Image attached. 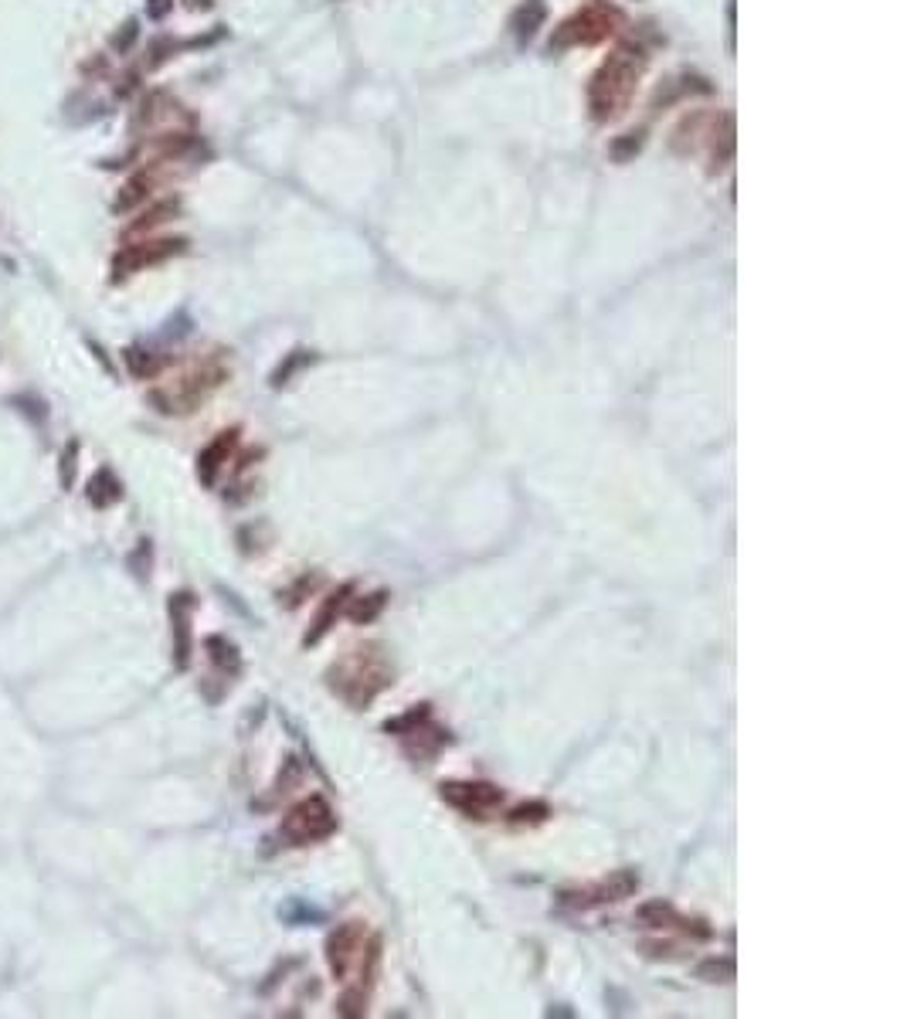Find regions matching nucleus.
Wrapping results in <instances>:
<instances>
[{
    "label": "nucleus",
    "instance_id": "obj_1",
    "mask_svg": "<svg viewBox=\"0 0 907 1019\" xmlns=\"http://www.w3.org/2000/svg\"><path fill=\"white\" fill-rule=\"evenodd\" d=\"M391 683H395V663L388 659L381 642L347 649L327 670L330 693L344 700L350 710H367L384 690H391Z\"/></svg>",
    "mask_w": 907,
    "mask_h": 1019
},
{
    "label": "nucleus",
    "instance_id": "obj_2",
    "mask_svg": "<svg viewBox=\"0 0 907 1019\" xmlns=\"http://www.w3.org/2000/svg\"><path fill=\"white\" fill-rule=\"evenodd\" d=\"M643 72H646V55H643V48H636V45H622L605 58V65L598 68L592 79V89H588V106H592V116L598 123L626 113Z\"/></svg>",
    "mask_w": 907,
    "mask_h": 1019
},
{
    "label": "nucleus",
    "instance_id": "obj_3",
    "mask_svg": "<svg viewBox=\"0 0 907 1019\" xmlns=\"http://www.w3.org/2000/svg\"><path fill=\"white\" fill-rule=\"evenodd\" d=\"M384 731L395 734V738H401V748H405V755L412 758L415 765H432V761L439 758L442 751H446L449 744H452L449 727H442V724L432 721V707L429 704H418V707L408 710V714H401V717H395V721H388V724H384Z\"/></svg>",
    "mask_w": 907,
    "mask_h": 1019
},
{
    "label": "nucleus",
    "instance_id": "obj_4",
    "mask_svg": "<svg viewBox=\"0 0 907 1019\" xmlns=\"http://www.w3.org/2000/svg\"><path fill=\"white\" fill-rule=\"evenodd\" d=\"M228 381V367L218 361H204L194 371H187L184 378H177L167 388L150 391V401L157 405V411L164 415H191L211 391H218Z\"/></svg>",
    "mask_w": 907,
    "mask_h": 1019
},
{
    "label": "nucleus",
    "instance_id": "obj_5",
    "mask_svg": "<svg viewBox=\"0 0 907 1019\" xmlns=\"http://www.w3.org/2000/svg\"><path fill=\"white\" fill-rule=\"evenodd\" d=\"M337 812L323 795H310V799H299L293 809L282 816L279 822V839L286 846H313L323 843L337 833Z\"/></svg>",
    "mask_w": 907,
    "mask_h": 1019
},
{
    "label": "nucleus",
    "instance_id": "obj_6",
    "mask_svg": "<svg viewBox=\"0 0 907 1019\" xmlns=\"http://www.w3.org/2000/svg\"><path fill=\"white\" fill-rule=\"evenodd\" d=\"M615 24H619V11H615L612 4H605V0H592V4H585L575 17H568V21L554 31L551 51L598 45V41H605L615 31Z\"/></svg>",
    "mask_w": 907,
    "mask_h": 1019
},
{
    "label": "nucleus",
    "instance_id": "obj_7",
    "mask_svg": "<svg viewBox=\"0 0 907 1019\" xmlns=\"http://www.w3.org/2000/svg\"><path fill=\"white\" fill-rule=\"evenodd\" d=\"M639 890V877L632 870H615L609 877L595 880V884H581V887H564L558 894V904L568 911H595L605 904H619L632 897Z\"/></svg>",
    "mask_w": 907,
    "mask_h": 1019
},
{
    "label": "nucleus",
    "instance_id": "obj_8",
    "mask_svg": "<svg viewBox=\"0 0 907 1019\" xmlns=\"http://www.w3.org/2000/svg\"><path fill=\"white\" fill-rule=\"evenodd\" d=\"M439 795L446 806L459 809L469 819H490L507 802L503 789L493 782H442Z\"/></svg>",
    "mask_w": 907,
    "mask_h": 1019
},
{
    "label": "nucleus",
    "instance_id": "obj_9",
    "mask_svg": "<svg viewBox=\"0 0 907 1019\" xmlns=\"http://www.w3.org/2000/svg\"><path fill=\"white\" fill-rule=\"evenodd\" d=\"M367 941V924L364 921H344L327 935V965L337 982H347L350 969H354L357 955H361Z\"/></svg>",
    "mask_w": 907,
    "mask_h": 1019
},
{
    "label": "nucleus",
    "instance_id": "obj_10",
    "mask_svg": "<svg viewBox=\"0 0 907 1019\" xmlns=\"http://www.w3.org/2000/svg\"><path fill=\"white\" fill-rule=\"evenodd\" d=\"M636 918H639L643 928H653V931H680V935L697 938V941L714 938V928H710L707 921L683 918V914L670 901H646V904H639Z\"/></svg>",
    "mask_w": 907,
    "mask_h": 1019
},
{
    "label": "nucleus",
    "instance_id": "obj_11",
    "mask_svg": "<svg viewBox=\"0 0 907 1019\" xmlns=\"http://www.w3.org/2000/svg\"><path fill=\"white\" fill-rule=\"evenodd\" d=\"M184 238H160V242H140V245H126L123 252H116L113 259V279H126L133 272L147 269V265L167 262L170 255H181L184 252Z\"/></svg>",
    "mask_w": 907,
    "mask_h": 1019
},
{
    "label": "nucleus",
    "instance_id": "obj_12",
    "mask_svg": "<svg viewBox=\"0 0 907 1019\" xmlns=\"http://www.w3.org/2000/svg\"><path fill=\"white\" fill-rule=\"evenodd\" d=\"M235 449H238V428H228V432H221L215 442L204 445V452L198 456V479L204 486L218 483V473L225 469V462L231 459V452Z\"/></svg>",
    "mask_w": 907,
    "mask_h": 1019
},
{
    "label": "nucleus",
    "instance_id": "obj_13",
    "mask_svg": "<svg viewBox=\"0 0 907 1019\" xmlns=\"http://www.w3.org/2000/svg\"><path fill=\"white\" fill-rule=\"evenodd\" d=\"M191 609H194V595H174L170 598V619H174V649H177V666H187L191 659Z\"/></svg>",
    "mask_w": 907,
    "mask_h": 1019
},
{
    "label": "nucleus",
    "instance_id": "obj_14",
    "mask_svg": "<svg viewBox=\"0 0 907 1019\" xmlns=\"http://www.w3.org/2000/svg\"><path fill=\"white\" fill-rule=\"evenodd\" d=\"M350 595H354V585H340L337 592L323 598V609H320V615H316V619H313L310 632H306V639H303L306 646H316V642H320L323 636H327V632L333 629V622H337V615L347 609Z\"/></svg>",
    "mask_w": 907,
    "mask_h": 1019
},
{
    "label": "nucleus",
    "instance_id": "obj_15",
    "mask_svg": "<svg viewBox=\"0 0 907 1019\" xmlns=\"http://www.w3.org/2000/svg\"><path fill=\"white\" fill-rule=\"evenodd\" d=\"M384 605H388V592H374V595L350 598L344 612H347V619L354 622V625H367V622H374L384 612Z\"/></svg>",
    "mask_w": 907,
    "mask_h": 1019
},
{
    "label": "nucleus",
    "instance_id": "obj_16",
    "mask_svg": "<svg viewBox=\"0 0 907 1019\" xmlns=\"http://www.w3.org/2000/svg\"><path fill=\"white\" fill-rule=\"evenodd\" d=\"M85 496L92 500V507H109V503H116L119 496H123V490H119V483H116V476L109 473V469H99L96 476L89 479V490H85Z\"/></svg>",
    "mask_w": 907,
    "mask_h": 1019
},
{
    "label": "nucleus",
    "instance_id": "obj_17",
    "mask_svg": "<svg viewBox=\"0 0 907 1019\" xmlns=\"http://www.w3.org/2000/svg\"><path fill=\"white\" fill-rule=\"evenodd\" d=\"M204 646H208V653H211V659H215L218 670L238 676V670H242V656H238V649L231 646L225 636H208L204 639Z\"/></svg>",
    "mask_w": 907,
    "mask_h": 1019
},
{
    "label": "nucleus",
    "instance_id": "obj_18",
    "mask_svg": "<svg viewBox=\"0 0 907 1019\" xmlns=\"http://www.w3.org/2000/svg\"><path fill=\"white\" fill-rule=\"evenodd\" d=\"M150 187H153L150 174H136L133 181H126V187H123V191H119V198H116L113 208H116L119 214L133 211L136 204H143V201L150 198Z\"/></svg>",
    "mask_w": 907,
    "mask_h": 1019
},
{
    "label": "nucleus",
    "instance_id": "obj_19",
    "mask_svg": "<svg viewBox=\"0 0 907 1019\" xmlns=\"http://www.w3.org/2000/svg\"><path fill=\"white\" fill-rule=\"evenodd\" d=\"M177 211H181V204H177V198H170L164 204H157V208H150L140 221H133L130 231H133V235H140V231H150V228H157V225H164V221H170Z\"/></svg>",
    "mask_w": 907,
    "mask_h": 1019
},
{
    "label": "nucleus",
    "instance_id": "obj_20",
    "mask_svg": "<svg viewBox=\"0 0 907 1019\" xmlns=\"http://www.w3.org/2000/svg\"><path fill=\"white\" fill-rule=\"evenodd\" d=\"M547 816H551V806L541 799H534V802H524V806H517L510 812V822L513 826H537V822H544Z\"/></svg>",
    "mask_w": 907,
    "mask_h": 1019
},
{
    "label": "nucleus",
    "instance_id": "obj_21",
    "mask_svg": "<svg viewBox=\"0 0 907 1019\" xmlns=\"http://www.w3.org/2000/svg\"><path fill=\"white\" fill-rule=\"evenodd\" d=\"M541 21H544V4H541V0H527V7L517 17V38L520 41H530Z\"/></svg>",
    "mask_w": 907,
    "mask_h": 1019
},
{
    "label": "nucleus",
    "instance_id": "obj_22",
    "mask_svg": "<svg viewBox=\"0 0 907 1019\" xmlns=\"http://www.w3.org/2000/svg\"><path fill=\"white\" fill-rule=\"evenodd\" d=\"M126 364H130V371L136 374V378H153V374L164 367V361H157L153 354H147V350H126Z\"/></svg>",
    "mask_w": 907,
    "mask_h": 1019
},
{
    "label": "nucleus",
    "instance_id": "obj_23",
    "mask_svg": "<svg viewBox=\"0 0 907 1019\" xmlns=\"http://www.w3.org/2000/svg\"><path fill=\"white\" fill-rule=\"evenodd\" d=\"M697 972H700V979H707V982H727V979H734V958H707Z\"/></svg>",
    "mask_w": 907,
    "mask_h": 1019
},
{
    "label": "nucleus",
    "instance_id": "obj_24",
    "mask_svg": "<svg viewBox=\"0 0 907 1019\" xmlns=\"http://www.w3.org/2000/svg\"><path fill=\"white\" fill-rule=\"evenodd\" d=\"M136 34H140V24H136V17H130V21L123 24V31H116L113 38H109V45H113L116 51H130Z\"/></svg>",
    "mask_w": 907,
    "mask_h": 1019
},
{
    "label": "nucleus",
    "instance_id": "obj_25",
    "mask_svg": "<svg viewBox=\"0 0 907 1019\" xmlns=\"http://www.w3.org/2000/svg\"><path fill=\"white\" fill-rule=\"evenodd\" d=\"M639 147H643V133H626V140L615 143L612 153H615V160H629V153H636Z\"/></svg>",
    "mask_w": 907,
    "mask_h": 1019
},
{
    "label": "nucleus",
    "instance_id": "obj_26",
    "mask_svg": "<svg viewBox=\"0 0 907 1019\" xmlns=\"http://www.w3.org/2000/svg\"><path fill=\"white\" fill-rule=\"evenodd\" d=\"M303 361H310V354H306V350H296V354L286 361V367H279V371L272 374V384H276V388H279V384H286V378H289V374H293Z\"/></svg>",
    "mask_w": 907,
    "mask_h": 1019
},
{
    "label": "nucleus",
    "instance_id": "obj_27",
    "mask_svg": "<svg viewBox=\"0 0 907 1019\" xmlns=\"http://www.w3.org/2000/svg\"><path fill=\"white\" fill-rule=\"evenodd\" d=\"M316 585H320V578H316V575H313V578H310V575H303V578H299V581H296V588H293V592H289V595H286V598H289V602H286V605H289V609H293V605H299V595L313 592V588H316Z\"/></svg>",
    "mask_w": 907,
    "mask_h": 1019
},
{
    "label": "nucleus",
    "instance_id": "obj_28",
    "mask_svg": "<svg viewBox=\"0 0 907 1019\" xmlns=\"http://www.w3.org/2000/svg\"><path fill=\"white\" fill-rule=\"evenodd\" d=\"M75 449H79L75 442L65 449V476H62V479H65V486H72V459H75Z\"/></svg>",
    "mask_w": 907,
    "mask_h": 1019
},
{
    "label": "nucleus",
    "instance_id": "obj_29",
    "mask_svg": "<svg viewBox=\"0 0 907 1019\" xmlns=\"http://www.w3.org/2000/svg\"><path fill=\"white\" fill-rule=\"evenodd\" d=\"M147 11H150V17H157V21H160V17L170 11V0H150Z\"/></svg>",
    "mask_w": 907,
    "mask_h": 1019
}]
</instances>
